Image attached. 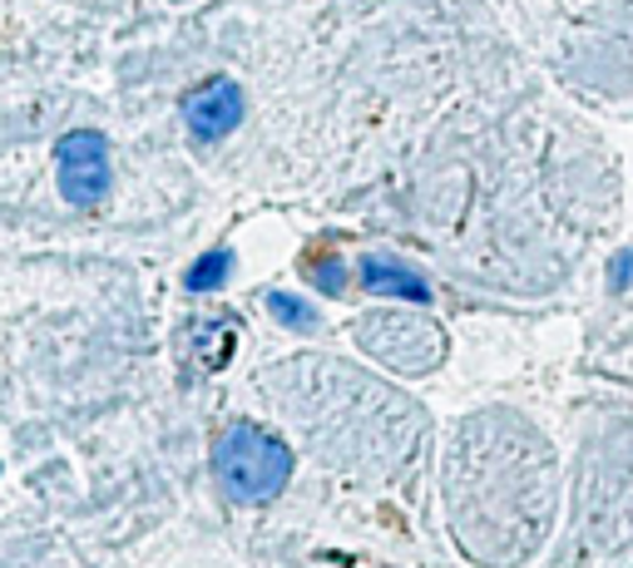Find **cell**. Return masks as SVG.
I'll use <instances>...</instances> for the list:
<instances>
[{
    "label": "cell",
    "mask_w": 633,
    "mask_h": 568,
    "mask_svg": "<svg viewBox=\"0 0 633 568\" xmlns=\"http://www.w3.org/2000/svg\"><path fill=\"white\" fill-rule=\"evenodd\" d=\"M213 480L223 485V495L233 505H268L292 480V445H282L278 435L258 430V425L238 421L213 445Z\"/></svg>",
    "instance_id": "cell-1"
},
{
    "label": "cell",
    "mask_w": 633,
    "mask_h": 568,
    "mask_svg": "<svg viewBox=\"0 0 633 568\" xmlns=\"http://www.w3.org/2000/svg\"><path fill=\"white\" fill-rule=\"evenodd\" d=\"M55 178L60 198L74 208H94L115 188V164H109V139L99 129H74L55 144Z\"/></svg>",
    "instance_id": "cell-2"
},
{
    "label": "cell",
    "mask_w": 633,
    "mask_h": 568,
    "mask_svg": "<svg viewBox=\"0 0 633 568\" xmlns=\"http://www.w3.org/2000/svg\"><path fill=\"white\" fill-rule=\"evenodd\" d=\"M243 109H248V104H243L238 80L219 74V80L198 84V90L184 99V125L198 144H219L223 134H233V129L243 125Z\"/></svg>",
    "instance_id": "cell-3"
},
{
    "label": "cell",
    "mask_w": 633,
    "mask_h": 568,
    "mask_svg": "<svg viewBox=\"0 0 633 568\" xmlns=\"http://www.w3.org/2000/svg\"><path fill=\"white\" fill-rule=\"evenodd\" d=\"M356 272H362V287H366V292H382V297H401V301H431V282L421 277L415 268L396 262L391 252H366Z\"/></svg>",
    "instance_id": "cell-4"
},
{
    "label": "cell",
    "mask_w": 633,
    "mask_h": 568,
    "mask_svg": "<svg viewBox=\"0 0 633 568\" xmlns=\"http://www.w3.org/2000/svg\"><path fill=\"white\" fill-rule=\"evenodd\" d=\"M228 277H233V252L228 248H208L203 258L184 272V287L188 292H219V287H228Z\"/></svg>",
    "instance_id": "cell-5"
},
{
    "label": "cell",
    "mask_w": 633,
    "mask_h": 568,
    "mask_svg": "<svg viewBox=\"0 0 633 568\" xmlns=\"http://www.w3.org/2000/svg\"><path fill=\"white\" fill-rule=\"evenodd\" d=\"M268 311L278 317V327H292V331L323 327V321H317V307H312L307 297H297V292H268Z\"/></svg>",
    "instance_id": "cell-6"
},
{
    "label": "cell",
    "mask_w": 633,
    "mask_h": 568,
    "mask_svg": "<svg viewBox=\"0 0 633 568\" xmlns=\"http://www.w3.org/2000/svg\"><path fill=\"white\" fill-rule=\"evenodd\" d=\"M302 268H307V277L317 282V287L323 292H347V268H342V258H337V252H323V258H307L302 262Z\"/></svg>",
    "instance_id": "cell-7"
},
{
    "label": "cell",
    "mask_w": 633,
    "mask_h": 568,
    "mask_svg": "<svg viewBox=\"0 0 633 568\" xmlns=\"http://www.w3.org/2000/svg\"><path fill=\"white\" fill-rule=\"evenodd\" d=\"M609 282H613V287H629V282H633V252H629V248H623L619 258H613V268H609Z\"/></svg>",
    "instance_id": "cell-8"
}]
</instances>
